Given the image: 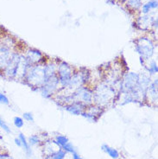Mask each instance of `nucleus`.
<instances>
[{"instance_id": "1", "label": "nucleus", "mask_w": 158, "mask_h": 159, "mask_svg": "<svg viewBox=\"0 0 158 159\" xmlns=\"http://www.w3.org/2000/svg\"><path fill=\"white\" fill-rule=\"evenodd\" d=\"M93 91V104L106 110L112 105L117 103L119 98V91L110 84L100 80L92 87Z\"/></svg>"}, {"instance_id": "2", "label": "nucleus", "mask_w": 158, "mask_h": 159, "mask_svg": "<svg viewBox=\"0 0 158 159\" xmlns=\"http://www.w3.org/2000/svg\"><path fill=\"white\" fill-rule=\"evenodd\" d=\"M91 71L87 68H82L79 69H75L74 75L67 86L63 88H61L56 94L58 95H68L74 93L78 88L83 86H87L90 83Z\"/></svg>"}, {"instance_id": "3", "label": "nucleus", "mask_w": 158, "mask_h": 159, "mask_svg": "<svg viewBox=\"0 0 158 159\" xmlns=\"http://www.w3.org/2000/svg\"><path fill=\"white\" fill-rule=\"evenodd\" d=\"M46 61L30 67L23 80V83L26 84L34 91H37L38 88H41L45 82L44 64Z\"/></svg>"}, {"instance_id": "4", "label": "nucleus", "mask_w": 158, "mask_h": 159, "mask_svg": "<svg viewBox=\"0 0 158 159\" xmlns=\"http://www.w3.org/2000/svg\"><path fill=\"white\" fill-rule=\"evenodd\" d=\"M134 48L139 57L147 61L154 56L156 45L150 37L143 36L135 40Z\"/></svg>"}, {"instance_id": "5", "label": "nucleus", "mask_w": 158, "mask_h": 159, "mask_svg": "<svg viewBox=\"0 0 158 159\" xmlns=\"http://www.w3.org/2000/svg\"><path fill=\"white\" fill-rule=\"evenodd\" d=\"M139 73L124 71L120 79L119 85V93H128L133 91L138 83Z\"/></svg>"}, {"instance_id": "6", "label": "nucleus", "mask_w": 158, "mask_h": 159, "mask_svg": "<svg viewBox=\"0 0 158 159\" xmlns=\"http://www.w3.org/2000/svg\"><path fill=\"white\" fill-rule=\"evenodd\" d=\"M75 71V68L70 65V64L58 60V63H57V71H56V75L59 80V83L61 88H65L67 86L69 80L71 79L72 75H74Z\"/></svg>"}, {"instance_id": "7", "label": "nucleus", "mask_w": 158, "mask_h": 159, "mask_svg": "<svg viewBox=\"0 0 158 159\" xmlns=\"http://www.w3.org/2000/svg\"><path fill=\"white\" fill-rule=\"evenodd\" d=\"M60 89L61 87H60L59 80L57 75H55L47 80L43 85L38 88L37 92H39L41 95L45 99H52Z\"/></svg>"}, {"instance_id": "8", "label": "nucleus", "mask_w": 158, "mask_h": 159, "mask_svg": "<svg viewBox=\"0 0 158 159\" xmlns=\"http://www.w3.org/2000/svg\"><path fill=\"white\" fill-rule=\"evenodd\" d=\"M20 56H21V52L16 51V50L13 52L11 61H9L7 66L2 71V74H1L2 77H4V79L9 80H16Z\"/></svg>"}, {"instance_id": "9", "label": "nucleus", "mask_w": 158, "mask_h": 159, "mask_svg": "<svg viewBox=\"0 0 158 159\" xmlns=\"http://www.w3.org/2000/svg\"><path fill=\"white\" fill-rule=\"evenodd\" d=\"M23 54L31 67L41 62H44L48 59L41 50L35 48H26L24 52H23Z\"/></svg>"}, {"instance_id": "10", "label": "nucleus", "mask_w": 158, "mask_h": 159, "mask_svg": "<svg viewBox=\"0 0 158 159\" xmlns=\"http://www.w3.org/2000/svg\"><path fill=\"white\" fill-rule=\"evenodd\" d=\"M158 100V80L156 77L150 82V86L145 92L144 103L148 106H157Z\"/></svg>"}, {"instance_id": "11", "label": "nucleus", "mask_w": 158, "mask_h": 159, "mask_svg": "<svg viewBox=\"0 0 158 159\" xmlns=\"http://www.w3.org/2000/svg\"><path fill=\"white\" fill-rule=\"evenodd\" d=\"M105 111H106L105 109H103L95 104H92V105L87 106L86 110L84 111L81 116L86 119H87L89 122L96 123V122H98L99 118L102 116Z\"/></svg>"}, {"instance_id": "12", "label": "nucleus", "mask_w": 158, "mask_h": 159, "mask_svg": "<svg viewBox=\"0 0 158 159\" xmlns=\"http://www.w3.org/2000/svg\"><path fill=\"white\" fill-rule=\"evenodd\" d=\"M137 26L142 30H149L150 28L157 30V18L156 16H153L150 14L142 15L137 20Z\"/></svg>"}, {"instance_id": "13", "label": "nucleus", "mask_w": 158, "mask_h": 159, "mask_svg": "<svg viewBox=\"0 0 158 159\" xmlns=\"http://www.w3.org/2000/svg\"><path fill=\"white\" fill-rule=\"evenodd\" d=\"M14 51L15 49L9 45L4 43H1L0 45V75L2 74V71L11 61L12 54Z\"/></svg>"}, {"instance_id": "14", "label": "nucleus", "mask_w": 158, "mask_h": 159, "mask_svg": "<svg viewBox=\"0 0 158 159\" xmlns=\"http://www.w3.org/2000/svg\"><path fill=\"white\" fill-rule=\"evenodd\" d=\"M87 106L80 102H72L70 104H67L65 106H62V107L66 111L70 113L72 115L81 116L84 111L86 110Z\"/></svg>"}, {"instance_id": "15", "label": "nucleus", "mask_w": 158, "mask_h": 159, "mask_svg": "<svg viewBox=\"0 0 158 159\" xmlns=\"http://www.w3.org/2000/svg\"><path fill=\"white\" fill-rule=\"evenodd\" d=\"M31 66L29 64L27 60L25 58V56L23 54V52H21V56H20L19 64H18V69H17V76H16V80H20L23 82L24 77L27 75V72Z\"/></svg>"}, {"instance_id": "16", "label": "nucleus", "mask_w": 158, "mask_h": 159, "mask_svg": "<svg viewBox=\"0 0 158 159\" xmlns=\"http://www.w3.org/2000/svg\"><path fill=\"white\" fill-rule=\"evenodd\" d=\"M57 63H58V60H47V61L44 64V77H45V81L49 79V78L53 77V76L56 75Z\"/></svg>"}, {"instance_id": "17", "label": "nucleus", "mask_w": 158, "mask_h": 159, "mask_svg": "<svg viewBox=\"0 0 158 159\" xmlns=\"http://www.w3.org/2000/svg\"><path fill=\"white\" fill-rule=\"evenodd\" d=\"M158 4L157 0H149L148 2L142 4L140 7V13L142 15H147V14H150V12L154 10L157 9Z\"/></svg>"}, {"instance_id": "18", "label": "nucleus", "mask_w": 158, "mask_h": 159, "mask_svg": "<svg viewBox=\"0 0 158 159\" xmlns=\"http://www.w3.org/2000/svg\"><path fill=\"white\" fill-rule=\"evenodd\" d=\"M146 72L150 76H156L158 73L157 61L154 59H150L147 61L146 64L144 66Z\"/></svg>"}, {"instance_id": "19", "label": "nucleus", "mask_w": 158, "mask_h": 159, "mask_svg": "<svg viewBox=\"0 0 158 159\" xmlns=\"http://www.w3.org/2000/svg\"><path fill=\"white\" fill-rule=\"evenodd\" d=\"M101 151H104L105 153H106L107 155L112 159H118L120 157V153L117 149L109 146L106 143H103L101 145Z\"/></svg>"}, {"instance_id": "20", "label": "nucleus", "mask_w": 158, "mask_h": 159, "mask_svg": "<svg viewBox=\"0 0 158 159\" xmlns=\"http://www.w3.org/2000/svg\"><path fill=\"white\" fill-rule=\"evenodd\" d=\"M18 139H20V141H21V143H22V147L24 148V150L26 152V154L28 157H30L32 155V151H31V148L29 146V144L28 143V140L26 139V137L24 136V133H22V132H20L19 134H18Z\"/></svg>"}, {"instance_id": "21", "label": "nucleus", "mask_w": 158, "mask_h": 159, "mask_svg": "<svg viewBox=\"0 0 158 159\" xmlns=\"http://www.w3.org/2000/svg\"><path fill=\"white\" fill-rule=\"evenodd\" d=\"M143 0H126L127 5L133 11H138L142 4Z\"/></svg>"}, {"instance_id": "22", "label": "nucleus", "mask_w": 158, "mask_h": 159, "mask_svg": "<svg viewBox=\"0 0 158 159\" xmlns=\"http://www.w3.org/2000/svg\"><path fill=\"white\" fill-rule=\"evenodd\" d=\"M56 142L58 144H59V146L61 149L65 146V145H67V143H69L70 141H69V139L67 137L64 135H57L56 138Z\"/></svg>"}, {"instance_id": "23", "label": "nucleus", "mask_w": 158, "mask_h": 159, "mask_svg": "<svg viewBox=\"0 0 158 159\" xmlns=\"http://www.w3.org/2000/svg\"><path fill=\"white\" fill-rule=\"evenodd\" d=\"M66 151H64L62 149H61L59 151L54 153L53 155L48 156V157H46L44 159H65V157H66Z\"/></svg>"}, {"instance_id": "24", "label": "nucleus", "mask_w": 158, "mask_h": 159, "mask_svg": "<svg viewBox=\"0 0 158 159\" xmlns=\"http://www.w3.org/2000/svg\"><path fill=\"white\" fill-rule=\"evenodd\" d=\"M40 142H41L40 137L38 135H36V134L31 135L28 139V143L30 147H31V146H35V145L39 144Z\"/></svg>"}, {"instance_id": "25", "label": "nucleus", "mask_w": 158, "mask_h": 159, "mask_svg": "<svg viewBox=\"0 0 158 159\" xmlns=\"http://www.w3.org/2000/svg\"><path fill=\"white\" fill-rule=\"evenodd\" d=\"M13 124L14 125L16 126V128H23L24 125V120L22 117H19V116H16L14 119H13Z\"/></svg>"}, {"instance_id": "26", "label": "nucleus", "mask_w": 158, "mask_h": 159, "mask_svg": "<svg viewBox=\"0 0 158 159\" xmlns=\"http://www.w3.org/2000/svg\"><path fill=\"white\" fill-rule=\"evenodd\" d=\"M0 127L2 128V129H3L6 133H8V134H10V133L11 132V128L9 127L8 125L6 124V122L4 121V119H2V117H1V116H0Z\"/></svg>"}, {"instance_id": "27", "label": "nucleus", "mask_w": 158, "mask_h": 159, "mask_svg": "<svg viewBox=\"0 0 158 159\" xmlns=\"http://www.w3.org/2000/svg\"><path fill=\"white\" fill-rule=\"evenodd\" d=\"M0 104L4 105V106H9L10 105V99L7 97L6 94H4V93L0 92Z\"/></svg>"}, {"instance_id": "28", "label": "nucleus", "mask_w": 158, "mask_h": 159, "mask_svg": "<svg viewBox=\"0 0 158 159\" xmlns=\"http://www.w3.org/2000/svg\"><path fill=\"white\" fill-rule=\"evenodd\" d=\"M23 119L28 122H34V116L29 111H25L23 113Z\"/></svg>"}, {"instance_id": "29", "label": "nucleus", "mask_w": 158, "mask_h": 159, "mask_svg": "<svg viewBox=\"0 0 158 159\" xmlns=\"http://www.w3.org/2000/svg\"><path fill=\"white\" fill-rule=\"evenodd\" d=\"M72 154H73V159H83L76 151L74 152V153H72Z\"/></svg>"}, {"instance_id": "30", "label": "nucleus", "mask_w": 158, "mask_h": 159, "mask_svg": "<svg viewBox=\"0 0 158 159\" xmlns=\"http://www.w3.org/2000/svg\"><path fill=\"white\" fill-rule=\"evenodd\" d=\"M14 142L16 143V145H17L18 147H22V143H21V141H20V139H18V137L14 139Z\"/></svg>"}, {"instance_id": "31", "label": "nucleus", "mask_w": 158, "mask_h": 159, "mask_svg": "<svg viewBox=\"0 0 158 159\" xmlns=\"http://www.w3.org/2000/svg\"><path fill=\"white\" fill-rule=\"evenodd\" d=\"M2 43V38H1V36H0V45Z\"/></svg>"}, {"instance_id": "32", "label": "nucleus", "mask_w": 158, "mask_h": 159, "mask_svg": "<svg viewBox=\"0 0 158 159\" xmlns=\"http://www.w3.org/2000/svg\"><path fill=\"white\" fill-rule=\"evenodd\" d=\"M119 1H121L123 3H124V2H126V0H119Z\"/></svg>"}]
</instances>
